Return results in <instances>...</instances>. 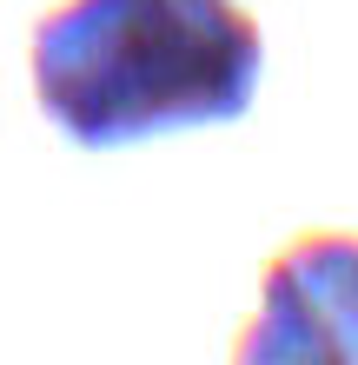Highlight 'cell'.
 Returning a JSON list of instances; mask_svg holds the SVG:
<instances>
[{"label": "cell", "mask_w": 358, "mask_h": 365, "mask_svg": "<svg viewBox=\"0 0 358 365\" xmlns=\"http://www.w3.org/2000/svg\"><path fill=\"white\" fill-rule=\"evenodd\" d=\"M259 20L239 0H60L33 27V100L80 153L239 120L259 87Z\"/></svg>", "instance_id": "6da1fadb"}, {"label": "cell", "mask_w": 358, "mask_h": 365, "mask_svg": "<svg viewBox=\"0 0 358 365\" xmlns=\"http://www.w3.org/2000/svg\"><path fill=\"white\" fill-rule=\"evenodd\" d=\"M233 365H358V232L312 226L272 252Z\"/></svg>", "instance_id": "7a4b0ae2"}]
</instances>
